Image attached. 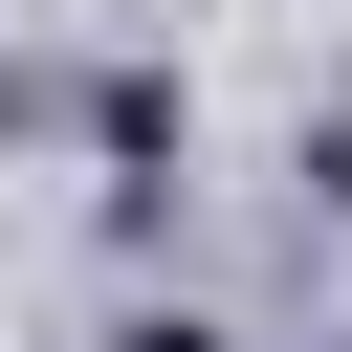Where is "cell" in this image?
<instances>
[{"label": "cell", "instance_id": "obj_1", "mask_svg": "<svg viewBox=\"0 0 352 352\" xmlns=\"http://www.w3.org/2000/svg\"><path fill=\"white\" fill-rule=\"evenodd\" d=\"M110 352H220V330H198V308H154V330H110Z\"/></svg>", "mask_w": 352, "mask_h": 352}]
</instances>
